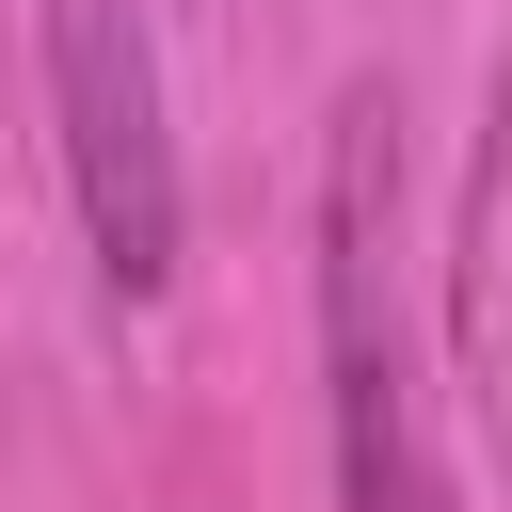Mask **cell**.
Masks as SVG:
<instances>
[{
  "label": "cell",
  "mask_w": 512,
  "mask_h": 512,
  "mask_svg": "<svg viewBox=\"0 0 512 512\" xmlns=\"http://www.w3.org/2000/svg\"><path fill=\"white\" fill-rule=\"evenodd\" d=\"M48 112H64V192H80V256L112 304L176 288L192 192H176V128H160V32L144 0H48Z\"/></svg>",
  "instance_id": "2"
},
{
  "label": "cell",
  "mask_w": 512,
  "mask_h": 512,
  "mask_svg": "<svg viewBox=\"0 0 512 512\" xmlns=\"http://www.w3.org/2000/svg\"><path fill=\"white\" fill-rule=\"evenodd\" d=\"M384 80L336 96L320 160V400H336V512H448L432 416H416V320H400V144Z\"/></svg>",
  "instance_id": "1"
}]
</instances>
